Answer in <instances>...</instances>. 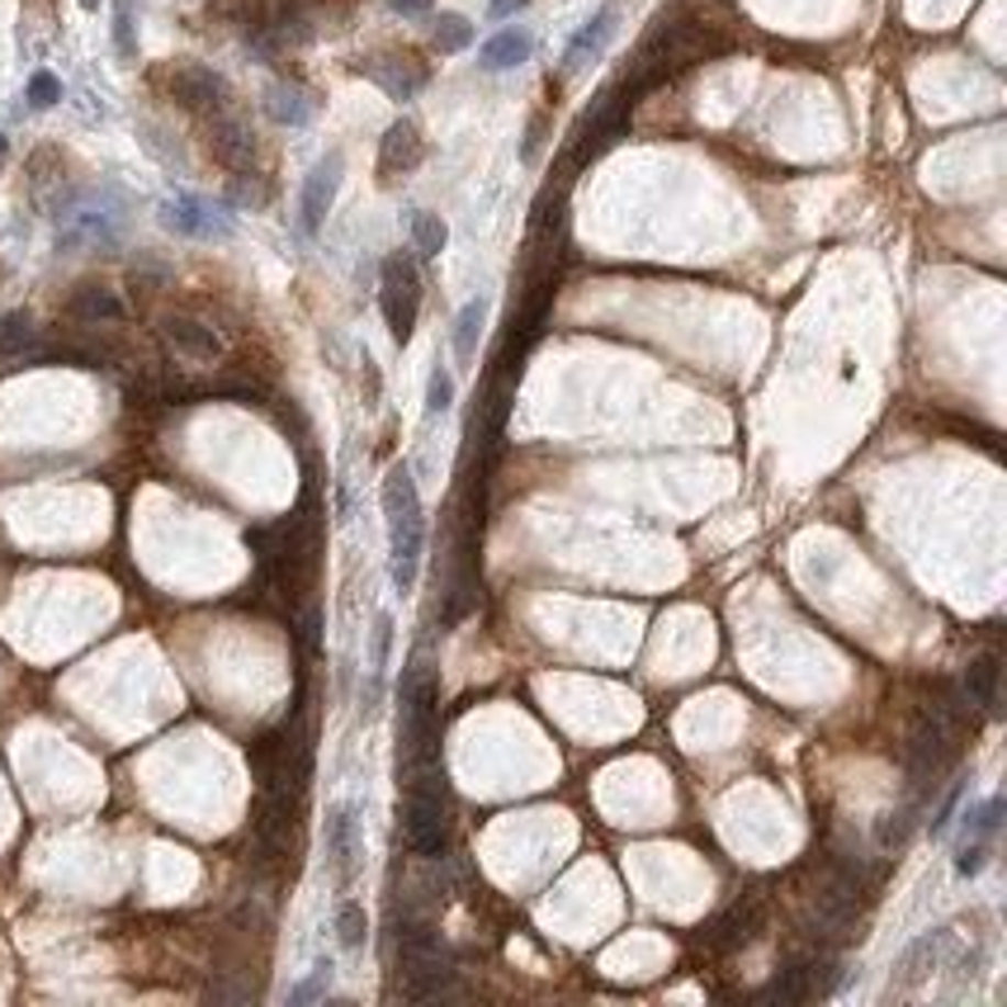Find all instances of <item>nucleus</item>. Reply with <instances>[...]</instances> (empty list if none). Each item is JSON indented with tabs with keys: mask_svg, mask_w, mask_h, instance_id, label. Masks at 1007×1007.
Here are the masks:
<instances>
[{
	"mask_svg": "<svg viewBox=\"0 0 1007 1007\" xmlns=\"http://www.w3.org/2000/svg\"><path fill=\"white\" fill-rule=\"evenodd\" d=\"M384 516H388V544H392V582L407 596L417 587L421 544H427V516H421L417 478L407 464H392L384 478Z\"/></svg>",
	"mask_w": 1007,
	"mask_h": 1007,
	"instance_id": "1",
	"label": "nucleus"
},
{
	"mask_svg": "<svg viewBox=\"0 0 1007 1007\" xmlns=\"http://www.w3.org/2000/svg\"><path fill=\"white\" fill-rule=\"evenodd\" d=\"M407 842L417 846V856H445L450 846V814H445V781L435 771H421V776L407 785Z\"/></svg>",
	"mask_w": 1007,
	"mask_h": 1007,
	"instance_id": "2",
	"label": "nucleus"
},
{
	"mask_svg": "<svg viewBox=\"0 0 1007 1007\" xmlns=\"http://www.w3.org/2000/svg\"><path fill=\"white\" fill-rule=\"evenodd\" d=\"M379 308H384V322L398 345L412 341L417 332V312H421V275H417V261L407 251H392L379 270Z\"/></svg>",
	"mask_w": 1007,
	"mask_h": 1007,
	"instance_id": "3",
	"label": "nucleus"
},
{
	"mask_svg": "<svg viewBox=\"0 0 1007 1007\" xmlns=\"http://www.w3.org/2000/svg\"><path fill=\"white\" fill-rule=\"evenodd\" d=\"M435 682H431V672L427 667H412L407 672V682H402V738H407V752L412 757H431L435 752Z\"/></svg>",
	"mask_w": 1007,
	"mask_h": 1007,
	"instance_id": "4",
	"label": "nucleus"
},
{
	"mask_svg": "<svg viewBox=\"0 0 1007 1007\" xmlns=\"http://www.w3.org/2000/svg\"><path fill=\"white\" fill-rule=\"evenodd\" d=\"M166 86H170V96H176V104L195 109V114H209V109H218V104H223V96H228L223 76H218V71H209V67H199V62H185V67H170Z\"/></svg>",
	"mask_w": 1007,
	"mask_h": 1007,
	"instance_id": "5",
	"label": "nucleus"
},
{
	"mask_svg": "<svg viewBox=\"0 0 1007 1007\" xmlns=\"http://www.w3.org/2000/svg\"><path fill=\"white\" fill-rule=\"evenodd\" d=\"M162 336L170 341V351H176V355L199 359V365H213V359L223 355V341H218V332H213L209 322L190 318V312H170V318H162Z\"/></svg>",
	"mask_w": 1007,
	"mask_h": 1007,
	"instance_id": "6",
	"label": "nucleus"
},
{
	"mask_svg": "<svg viewBox=\"0 0 1007 1007\" xmlns=\"http://www.w3.org/2000/svg\"><path fill=\"white\" fill-rule=\"evenodd\" d=\"M365 76H369V81H379L392 100H412L417 90L427 86V67H421L417 57H398V53L369 57L365 62Z\"/></svg>",
	"mask_w": 1007,
	"mask_h": 1007,
	"instance_id": "7",
	"label": "nucleus"
},
{
	"mask_svg": "<svg viewBox=\"0 0 1007 1007\" xmlns=\"http://www.w3.org/2000/svg\"><path fill=\"white\" fill-rule=\"evenodd\" d=\"M209 143L218 152V162L232 166V170H251V166H256V137H251V129H246L237 114H218Z\"/></svg>",
	"mask_w": 1007,
	"mask_h": 1007,
	"instance_id": "8",
	"label": "nucleus"
},
{
	"mask_svg": "<svg viewBox=\"0 0 1007 1007\" xmlns=\"http://www.w3.org/2000/svg\"><path fill=\"white\" fill-rule=\"evenodd\" d=\"M417 162H421V133H417V123L398 119V123H392V129L384 133L379 176H384V180H398V176H407V170H417Z\"/></svg>",
	"mask_w": 1007,
	"mask_h": 1007,
	"instance_id": "9",
	"label": "nucleus"
},
{
	"mask_svg": "<svg viewBox=\"0 0 1007 1007\" xmlns=\"http://www.w3.org/2000/svg\"><path fill=\"white\" fill-rule=\"evenodd\" d=\"M336 185H341V156H327V162L312 166V176L303 185V228L308 232L322 228V218H327V209H332V199H336Z\"/></svg>",
	"mask_w": 1007,
	"mask_h": 1007,
	"instance_id": "10",
	"label": "nucleus"
},
{
	"mask_svg": "<svg viewBox=\"0 0 1007 1007\" xmlns=\"http://www.w3.org/2000/svg\"><path fill=\"white\" fill-rule=\"evenodd\" d=\"M162 223L170 232H180V237H223V232H228V223L203 199H176V203H166Z\"/></svg>",
	"mask_w": 1007,
	"mask_h": 1007,
	"instance_id": "11",
	"label": "nucleus"
},
{
	"mask_svg": "<svg viewBox=\"0 0 1007 1007\" xmlns=\"http://www.w3.org/2000/svg\"><path fill=\"white\" fill-rule=\"evenodd\" d=\"M534 53V38L525 34V29H501L497 38H487L483 43V67L487 71H507V67H521V62Z\"/></svg>",
	"mask_w": 1007,
	"mask_h": 1007,
	"instance_id": "12",
	"label": "nucleus"
},
{
	"mask_svg": "<svg viewBox=\"0 0 1007 1007\" xmlns=\"http://www.w3.org/2000/svg\"><path fill=\"white\" fill-rule=\"evenodd\" d=\"M762 927V912H757V904H738L733 912H723V918L710 927V947L715 951H733V947H743V941H752V932H757Z\"/></svg>",
	"mask_w": 1007,
	"mask_h": 1007,
	"instance_id": "13",
	"label": "nucleus"
},
{
	"mask_svg": "<svg viewBox=\"0 0 1007 1007\" xmlns=\"http://www.w3.org/2000/svg\"><path fill=\"white\" fill-rule=\"evenodd\" d=\"M327 852H332L336 875L351 879V871H355V818H351V809H336L327 818Z\"/></svg>",
	"mask_w": 1007,
	"mask_h": 1007,
	"instance_id": "14",
	"label": "nucleus"
},
{
	"mask_svg": "<svg viewBox=\"0 0 1007 1007\" xmlns=\"http://www.w3.org/2000/svg\"><path fill=\"white\" fill-rule=\"evenodd\" d=\"M814 994H823V984H818V965H814V960H805V965H790L776 984L766 988V998H776V1003H785V1007H790V1003H809Z\"/></svg>",
	"mask_w": 1007,
	"mask_h": 1007,
	"instance_id": "15",
	"label": "nucleus"
},
{
	"mask_svg": "<svg viewBox=\"0 0 1007 1007\" xmlns=\"http://www.w3.org/2000/svg\"><path fill=\"white\" fill-rule=\"evenodd\" d=\"M71 318H81V322H119L123 318V303L114 298V289L81 285V289L71 294Z\"/></svg>",
	"mask_w": 1007,
	"mask_h": 1007,
	"instance_id": "16",
	"label": "nucleus"
},
{
	"mask_svg": "<svg viewBox=\"0 0 1007 1007\" xmlns=\"http://www.w3.org/2000/svg\"><path fill=\"white\" fill-rule=\"evenodd\" d=\"M998 653H984V657H974L970 672H965V696L970 705H980V710H994L998 705Z\"/></svg>",
	"mask_w": 1007,
	"mask_h": 1007,
	"instance_id": "17",
	"label": "nucleus"
},
{
	"mask_svg": "<svg viewBox=\"0 0 1007 1007\" xmlns=\"http://www.w3.org/2000/svg\"><path fill=\"white\" fill-rule=\"evenodd\" d=\"M483 318H487V303H483V298H474V303H464L460 322H454V355H460V365H474L478 336H483Z\"/></svg>",
	"mask_w": 1007,
	"mask_h": 1007,
	"instance_id": "18",
	"label": "nucleus"
},
{
	"mask_svg": "<svg viewBox=\"0 0 1007 1007\" xmlns=\"http://www.w3.org/2000/svg\"><path fill=\"white\" fill-rule=\"evenodd\" d=\"M610 20H616V14L610 10H601L596 14V20L582 29V34L573 38V48H568V57H563V71H577V67H587V57H596L601 53V43L610 38Z\"/></svg>",
	"mask_w": 1007,
	"mask_h": 1007,
	"instance_id": "19",
	"label": "nucleus"
},
{
	"mask_svg": "<svg viewBox=\"0 0 1007 1007\" xmlns=\"http://www.w3.org/2000/svg\"><path fill=\"white\" fill-rule=\"evenodd\" d=\"M0 355H10V359L34 355V318L29 312H5L0 318Z\"/></svg>",
	"mask_w": 1007,
	"mask_h": 1007,
	"instance_id": "20",
	"label": "nucleus"
},
{
	"mask_svg": "<svg viewBox=\"0 0 1007 1007\" xmlns=\"http://www.w3.org/2000/svg\"><path fill=\"white\" fill-rule=\"evenodd\" d=\"M265 109H270V114L279 119V123H308V96L298 86H275L270 96H265Z\"/></svg>",
	"mask_w": 1007,
	"mask_h": 1007,
	"instance_id": "21",
	"label": "nucleus"
},
{
	"mask_svg": "<svg viewBox=\"0 0 1007 1007\" xmlns=\"http://www.w3.org/2000/svg\"><path fill=\"white\" fill-rule=\"evenodd\" d=\"M947 941H951L947 932H932V937H922L918 947H912V951L904 955V984H918L922 974L937 965V955H941V947H947Z\"/></svg>",
	"mask_w": 1007,
	"mask_h": 1007,
	"instance_id": "22",
	"label": "nucleus"
},
{
	"mask_svg": "<svg viewBox=\"0 0 1007 1007\" xmlns=\"http://www.w3.org/2000/svg\"><path fill=\"white\" fill-rule=\"evenodd\" d=\"M468 43H474V24H468L464 14H440L435 20V48L440 53H464Z\"/></svg>",
	"mask_w": 1007,
	"mask_h": 1007,
	"instance_id": "23",
	"label": "nucleus"
},
{
	"mask_svg": "<svg viewBox=\"0 0 1007 1007\" xmlns=\"http://www.w3.org/2000/svg\"><path fill=\"white\" fill-rule=\"evenodd\" d=\"M412 242H417V256H440L445 242H450V232H445V223H440L435 213H417L412 218Z\"/></svg>",
	"mask_w": 1007,
	"mask_h": 1007,
	"instance_id": "24",
	"label": "nucleus"
},
{
	"mask_svg": "<svg viewBox=\"0 0 1007 1007\" xmlns=\"http://www.w3.org/2000/svg\"><path fill=\"white\" fill-rule=\"evenodd\" d=\"M998 823H1003V799H988V805H980V809L965 814V832H970V838H980V842L994 838Z\"/></svg>",
	"mask_w": 1007,
	"mask_h": 1007,
	"instance_id": "25",
	"label": "nucleus"
},
{
	"mask_svg": "<svg viewBox=\"0 0 1007 1007\" xmlns=\"http://www.w3.org/2000/svg\"><path fill=\"white\" fill-rule=\"evenodd\" d=\"M336 932H341V947H359V941H365V908L359 904H341V912H336Z\"/></svg>",
	"mask_w": 1007,
	"mask_h": 1007,
	"instance_id": "26",
	"label": "nucleus"
},
{
	"mask_svg": "<svg viewBox=\"0 0 1007 1007\" xmlns=\"http://www.w3.org/2000/svg\"><path fill=\"white\" fill-rule=\"evenodd\" d=\"M114 43H119V57L137 53V43H133V0H119L114 5Z\"/></svg>",
	"mask_w": 1007,
	"mask_h": 1007,
	"instance_id": "27",
	"label": "nucleus"
},
{
	"mask_svg": "<svg viewBox=\"0 0 1007 1007\" xmlns=\"http://www.w3.org/2000/svg\"><path fill=\"white\" fill-rule=\"evenodd\" d=\"M450 402H454V379H450V369H435L431 392H427V412L440 417V412H450Z\"/></svg>",
	"mask_w": 1007,
	"mask_h": 1007,
	"instance_id": "28",
	"label": "nucleus"
},
{
	"mask_svg": "<svg viewBox=\"0 0 1007 1007\" xmlns=\"http://www.w3.org/2000/svg\"><path fill=\"white\" fill-rule=\"evenodd\" d=\"M62 100V86H57V76L53 71H34V81H29V104L34 109H48Z\"/></svg>",
	"mask_w": 1007,
	"mask_h": 1007,
	"instance_id": "29",
	"label": "nucleus"
},
{
	"mask_svg": "<svg viewBox=\"0 0 1007 1007\" xmlns=\"http://www.w3.org/2000/svg\"><path fill=\"white\" fill-rule=\"evenodd\" d=\"M327 980H332V965H318V974H312L308 984H298V988H294V1003H312V998H318L322 988H327Z\"/></svg>",
	"mask_w": 1007,
	"mask_h": 1007,
	"instance_id": "30",
	"label": "nucleus"
},
{
	"mask_svg": "<svg viewBox=\"0 0 1007 1007\" xmlns=\"http://www.w3.org/2000/svg\"><path fill=\"white\" fill-rule=\"evenodd\" d=\"M984 856H988V846H984V842H974V846H965V852H960L955 871H960V875H974V871L984 865Z\"/></svg>",
	"mask_w": 1007,
	"mask_h": 1007,
	"instance_id": "31",
	"label": "nucleus"
},
{
	"mask_svg": "<svg viewBox=\"0 0 1007 1007\" xmlns=\"http://www.w3.org/2000/svg\"><path fill=\"white\" fill-rule=\"evenodd\" d=\"M398 14H407V20H417V14H427L431 10V0H388Z\"/></svg>",
	"mask_w": 1007,
	"mask_h": 1007,
	"instance_id": "32",
	"label": "nucleus"
},
{
	"mask_svg": "<svg viewBox=\"0 0 1007 1007\" xmlns=\"http://www.w3.org/2000/svg\"><path fill=\"white\" fill-rule=\"evenodd\" d=\"M516 5H525V0H497V14H507V10H516Z\"/></svg>",
	"mask_w": 1007,
	"mask_h": 1007,
	"instance_id": "33",
	"label": "nucleus"
},
{
	"mask_svg": "<svg viewBox=\"0 0 1007 1007\" xmlns=\"http://www.w3.org/2000/svg\"><path fill=\"white\" fill-rule=\"evenodd\" d=\"M81 5H86V10H96V5H100V0H81Z\"/></svg>",
	"mask_w": 1007,
	"mask_h": 1007,
	"instance_id": "34",
	"label": "nucleus"
},
{
	"mask_svg": "<svg viewBox=\"0 0 1007 1007\" xmlns=\"http://www.w3.org/2000/svg\"><path fill=\"white\" fill-rule=\"evenodd\" d=\"M0 162H5V137H0Z\"/></svg>",
	"mask_w": 1007,
	"mask_h": 1007,
	"instance_id": "35",
	"label": "nucleus"
}]
</instances>
